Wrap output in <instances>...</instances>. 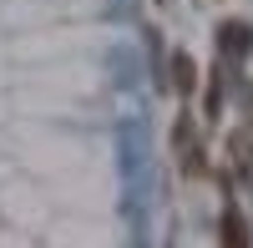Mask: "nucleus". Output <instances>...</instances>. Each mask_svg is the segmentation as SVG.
<instances>
[{"label":"nucleus","mask_w":253,"mask_h":248,"mask_svg":"<svg viewBox=\"0 0 253 248\" xmlns=\"http://www.w3.org/2000/svg\"><path fill=\"white\" fill-rule=\"evenodd\" d=\"M248 122H253V91H248Z\"/></svg>","instance_id":"6"},{"label":"nucleus","mask_w":253,"mask_h":248,"mask_svg":"<svg viewBox=\"0 0 253 248\" xmlns=\"http://www.w3.org/2000/svg\"><path fill=\"white\" fill-rule=\"evenodd\" d=\"M218 238L228 243V248H248L253 243V228L238 218V213H223V223H218Z\"/></svg>","instance_id":"5"},{"label":"nucleus","mask_w":253,"mask_h":248,"mask_svg":"<svg viewBox=\"0 0 253 248\" xmlns=\"http://www.w3.org/2000/svg\"><path fill=\"white\" fill-rule=\"evenodd\" d=\"M218 51H223V61H248L253 56V26L223 20V26H218Z\"/></svg>","instance_id":"2"},{"label":"nucleus","mask_w":253,"mask_h":248,"mask_svg":"<svg viewBox=\"0 0 253 248\" xmlns=\"http://www.w3.org/2000/svg\"><path fill=\"white\" fill-rule=\"evenodd\" d=\"M172 152H177V162H182V172L187 177H203L208 172V152H203V132H198V122L193 117H177V127H172Z\"/></svg>","instance_id":"1"},{"label":"nucleus","mask_w":253,"mask_h":248,"mask_svg":"<svg viewBox=\"0 0 253 248\" xmlns=\"http://www.w3.org/2000/svg\"><path fill=\"white\" fill-rule=\"evenodd\" d=\"M172 91H177V96L198 91V66H193V56H187V51H172Z\"/></svg>","instance_id":"3"},{"label":"nucleus","mask_w":253,"mask_h":248,"mask_svg":"<svg viewBox=\"0 0 253 248\" xmlns=\"http://www.w3.org/2000/svg\"><path fill=\"white\" fill-rule=\"evenodd\" d=\"M228 157H233V177L253 188V142L248 137H233V142H228Z\"/></svg>","instance_id":"4"}]
</instances>
